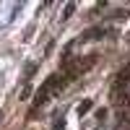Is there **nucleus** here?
<instances>
[{
  "label": "nucleus",
  "instance_id": "obj_1",
  "mask_svg": "<svg viewBox=\"0 0 130 130\" xmlns=\"http://www.w3.org/2000/svg\"><path fill=\"white\" fill-rule=\"evenodd\" d=\"M62 86H65V78L60 81V75H57V73H55V75H50V78L44 81V86H42V89L34 94V107H42V104H47V99H50L52 94H57V91L62 89Z\"/></svg>",
  "mask_w": 130,
  "mask_h": 130
},
{
  "label": "nucleus",
  "instance_id": "obj_2",
  "mask_svg": "<svg viewBox=\"0 0 130 130\" xmlns=\"http://www.w3.org/2000/svg\"><path fill=\"white\" fill-rule=\"evenodd\" d=\"M107 34H109V31H107L104 26H94V29H86L83 34H81V39L83 42H94V39H104Z\"/></svg>",
  "mask_w": 130,
  "mask_h": 130
},
{
  "label": "nucleus",
  "instance_id": "obj_3",
  "mask_svg": "<svg viewBox=\"0 0 130 130\" xmlns=\"http://www.w3.org/2000/svg\"><path fill=\"white\" fill-rule=\"evenodd\" d=\"M127 81H130V65H127V68H122L120 73L115 75V91H122L125 86H127Z\"/></svg>",
  "mask_w": 130,
  "mask_h": 130
},
{
  "label": "nucleus",
  "instance_id": "obj_4",
  "mask_svg": "<svg viewBox=\"0 0 130 130\" xmlns=\"http://www.w3.org/2000/svg\"><path fill=\"white\" fill-rule=\"evenodd\" d=\"M91 107H94L91 99H83V102L78 104V115H81V117H83V115H89V112H91Z\"/></svg>",
  "mask_w": 130,
  "mask_h": 130
},
{
  "label": "nucleus",
  "instance_id": "obj_5",
  "mask_svg": "<svg viewBox=\"0 0 130 130\" xmlns=\"http://www.w3.org/2000/svg\"><path fill=\"white\" fill-rule=\"evenodd\" d=\"M65 127V120H62V117H57V120H55V127H52V130H62Z\"/></svg>",
  "mask_w": 130,
  "mask_h": 130
},
{
  "label": "nucleus",
  "instance_id": "obj_6",
  "mask_svg": "<svg viewBox=\"0 0 130 130\" xmlns=\"http://www.w3.org/2000/svg\"><path fill=\"white\" fill-rule=\"evenodd\" d=\"M73 10H75V5H73V3H70V5H65V18L73 16Z\"/></svg>",
  "mask_w": 130,
  "mask_h": 130
}]
</instances>
